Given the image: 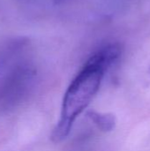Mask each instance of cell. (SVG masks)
<instances>
[{
    "label": "cell",
    "instance_id": "cell-1",
    "mask_svg": "<svg viewBox=\"0 0 150 151\" xmlns=\"http://www.w3.org/2000/svg\"><path fill=\"white\" fill-rule=\"evenodd\" d=\"M121 54V44L111 42L100 48L87 60L65 93L60 117L50 135L53 143H60L67 138L76 119L99 91L105 73Z\"/></svg>",
    "mask_w": 150,
    "mask_h": 151
},
{
    "label": "cell",
    "instance_id": "cell-2",
    "mask_svg": "<svg viewBox=\"0 0 150 151\" xmlns=\"http://www.w3.org/2000/svg\"><path fill=\"white\" fill-rule=\"evenodd\" d=\"M34 73L29 69H18L0 82V111H7L19 104L30 93Z\"/></svg>",
    "mask_w": 150,
    "mask_h": 151
},
{
    "label": "cell",
    "instance_id": "cell-3",
    "mask_svg": "<svg viewBox=\"0 0 150 151\" xmlns=\"http://www.w3.org/2000/svg\"><path fill=\"white\" fill-rule=\"evenodd\" d=\"M88 118L102 132L109 133L116 127V117L111 113H103L96 111H88Z\"/></svg>",
    "mask_w": 150,
    "mask_h": 151
},
{
    "label": "cell",
    "instance_id": "cell-4",
    "mask_svg": "<svg viewBox=\"0 0 150 151\" xmlns=\"http://www.w3.org/2000/svg\"><path fill=\"white\" fill-rule=\"evenodd\" d=\"M149 78H150V71H149Z\"/></svg>",
    "mask_w": 150,
    "mask_h": 151
}]
</instances>
